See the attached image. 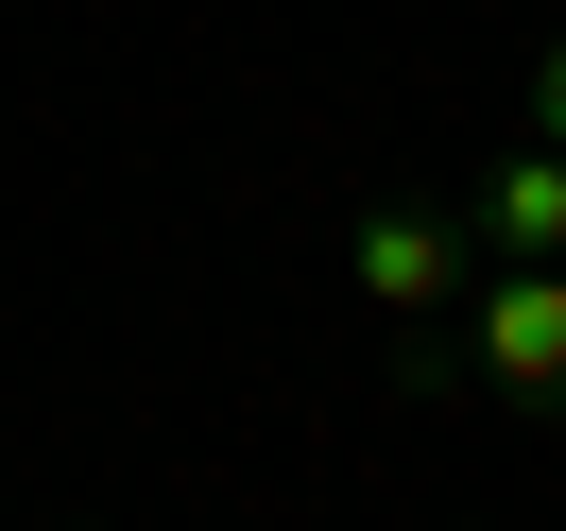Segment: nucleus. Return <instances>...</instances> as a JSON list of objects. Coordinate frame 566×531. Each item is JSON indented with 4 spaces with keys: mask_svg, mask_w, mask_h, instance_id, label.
<instances>
[{
    "mask_svg": "<svg viewBox=\"0 0 566 531\" xmlns=\"http://www.w3.org/2000/svg\"><path fill=\"white\" fill-rule=\"evenodd\" d=\"M463 241H481V275H566V155H481V189H463Z\"/></svg>",
    "mask_w": 566,
    "mask_h": 531,
    "instance_id": "3",
    "label": "nucleus"
},
{
    "mask_svg": "<svg viewBox=\"0 0 566 531\" xmlns=\"http://www.w3.org/2000/svg\"><path fill=\"white\" fill-rule=\"evenodd\" d=\"M532 155H566V35L532 52Z\"/></svg>",
    "mask_w": 566,
    "mask_h": 531,
    "instance_id": "4",
    "label": "nucleus"
},
{
    "mask_svg": "<svg viewBox=\"0 0 566 531\" xmlns=\"http://www.w3.org/2000/svg\"><path fill=\"white\" fill-rule=\"evenodd\" d=\"M344 275H360V309H378V326H447L463 275H481V241H463V206H360Z\"/></svg>",
    "mask_w": 566,
    "mask_h": 531,
    "instance_id": "2",
    "label": "nucleus"
},
{
    "mask_svg": "<svg viewBox=\"0 0 566 531\" xmlns=\"http://www.w3.org/2000/svg\"><path fill=\"white\" fill-rule=\"evenodd\" d=\"M412 378H481L515 412H566V275H463V343H429Z\"/></svg>",
    "mask_w": 566,
    "mask_h": 531,
    "instance_id": "1",
    "label": "nucleus"
}]
</instances>
